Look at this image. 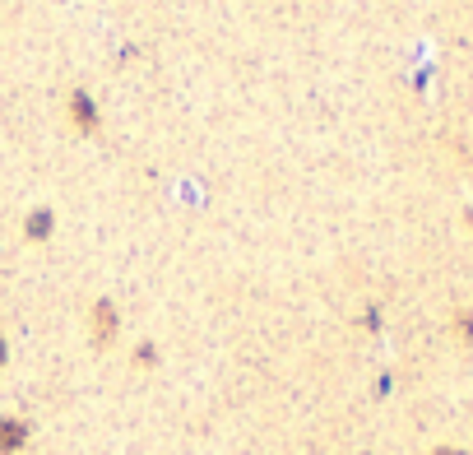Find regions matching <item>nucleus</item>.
I'll return each mask as SVG.
<instances>
[{
    "label": "nucleus",
    "mask_w": 473,
    "mask_h": 455,
    "mask_svg": "<svg viewBox=\"0 0 473 455\" xmlns=\"http://www.w3.org/2000/svg\"><path fill=\"white\" fill-rule=\"evenodd\" d=\"M116 334H121V311H116V302H111V298H98V302H93V311H88V344L102 353V348L116 344Z\"/></svg>",
    "instance_id": "1"
},
{
    "label": "nucleus",
    "mask_w": 473,
    "mask_h": 455,
    "mask_svg": "<svg viewBox=\"0 0 473 455\" xmlns=\"http://www.w3.org/2000/svg\"><path fill=\"white\" fill-rule=\"evenodd\" d=\"M66 116H70V131L75 135H98V126H102V111H98V102H93L88 89H70Z\"/></svg>",
    "instance_id": "2"
},
{
    "label": "nucleus",
    "mask_w": 473,
    "mask_h": 455,
    "mask_svg": "<svg viewBox=\"0 0 473 455\" xmlns=\"http://www.w3.org/2000/svg\"><path fill=\"white\" fill-rule=\"evenodd\" d=\"M33 437V423L23 418H10V413H0V455H19Z\"/></svg>",
    "instance_id": "3"
},
{
    "label": "nucleus",
    "mask_w": 473,
    "mask_h": 455,
    "mask_svg": "<svg viewBox=\"0 0 473 455\" xmlns=\"http://www.w3.org/2000/svg\"><path fill=\"white\" fill-rule=\"evenodd\" d=\"M51 233H56V210L51 205H37V210L23 219V237H28V242H51Z\"/></svg>",
    "instance_id": "4"
},
{
    "label": "nucleus",
    "mask_w": 473,
    "mask_h": 455,
    "mask_svg": "<svg viewBox=\"0 0 473 455\" xmlns=\"http://www.w3.org/2000/svg\"><path fill=\"white\" fill-rule=\"evenodd\" d=\"M135 367H158V344H140L135 348Z\"/></svg>",
    "instance_id": "5"
},
{
    "label": "nucleus",
    "mask_w": 473,
    "mask_h": 455,
    "mask_svg": "<svg viewBox=\"0 0 473 455\" xmlns=\"http://www.w3.org/2000/svg\"><path fill=\"white\" fill-rule=\"evenodd\" d=\"M455 330H460V339H473V311H460V321H455Z\"/></svg>",
    "instance_id": "6"
},
{
    "label": "nucleus",
    "mask_w": 473,
    "mask_h": 455,
    "mask_svg": "<svg viewBox=\"0 0 473 455\" xmlns=\"http://www.w3.org/2000/svg\"><path fill=\"white\" fill-rule=\"evenodd\" d=\"M5 363H10V339H5V330H0V372H5Z\"/></svg>",
    "instance_id": "7"
},
{
    "label": "nucleus",
    "mask_w": 473,
    "mask_h": 455,
    "mask_svg": "<svg viewBox=\"0 0 473 455\" xmlns=\"http://www.w3.org/2000/svg\"><path fill=\"white\" fill-rule=\"evenodd\" d=\"M431 455H464V451H455V446H436Z\"/></svg>",
    "instance_id": "8"
}]
</instances>
